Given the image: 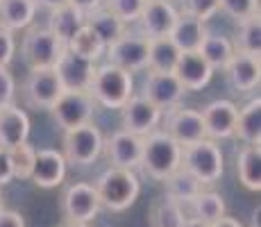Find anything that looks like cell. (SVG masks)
<instances>
[{"instance_id":"6da1fadb","label":"cell","mask_w":261,"mask_h":227,"mask_svg":"<svg viewBox=\"0 0 261 227\" xmlns=\"http://www.w3.org/2000/svg\"><path fill=\"white\" fill-rule=\"evenodd\" d=\"M139 166L148 178L164 182L182 166V145L164 130H152L143 136V153Z\"/></svg>"},{"instance_id":"7a4b0ae2","label":"cell","mask_w":261,"mask_h":227,"mask_svg":"<svg viewBox=\"0 0 261 227\" xmlns=\"http://www.w3.org/2000/svg\"><path fill=\"white\" fill-rule=\"evenodd\" d=\"M95 193H98L100 207H105L112 214L129 209L137 203L139 193H141V182L137 173L127 168H116L109 166L98 180H95Z\"/></svg>"},{"instance_id":"3957f363","label":"cell","mask_w":261,"mask_h":227,"mask_svg":"<svg viewBox=\"0 0 261 227\" xmlns=\"http://www.w3.org/2000/svg\"><path fill=\"white\" fill-rule=\"evenodd\" d=\"M89 95L93 98L95 105L105 109H120L134 95L132 73L109 62L102 66H95L91 84H89Z\"/></svg>"},{"instance_id":"277c9868","label":"cell","mask_w":261,"mask_h":227,"mask_svg":"<svg viewBox=\"0 0 261 227\" xmlns=\"http://www.w3.org/2000/svg\"><path fill=\"white\" fill-rule=\"evenodd\" d=\"M182 168L191 173L202 186L216 184L225 173V157L218 141L202 139L182 148Z\"/></svg>"},{"instance_id":"5b68a950","label":"cell","mask_w":261,"mask_h":227,"mask_svg":"<svg viewBox=\"0 0 261 227\" xmlns=\"http://www.w3.org/2000/svg\"><path fill=\"white\" fill-rule=\"evenodd\" d=\"M105 136L95 123H84L80 128L64 130L62 139V155L66 164L73 166H89L102 155Z\"/></svg>"},{"instance_id":"8992f818","label":"cell","mask_w":261,"mask_h":227,"mask_svg":"<svg viewBox=\"0 0 261 227\" xmlns=\"http://www.w3.org/2000/svg\"><path fill=\"white\" fill-rule=\"evenodd\" d=\"M66 45L48 28H28L23 37V59L30 68H55Z\"/></svg>"},{"instance_id":"52a82bcc","label":"cell","mask_w":261,"mask_h":227,"mask_svg":"<svg viewBox=\"0 0 261 227\" xmlns=\"http://www.w3.org/2000/svg\"><path fill=\"white\" fill-rule=\"evenodd\" d=\"M148 48L150 39H145L143 34L125 32L112 45H107L105 55H107V62L114 66L127 70V73H141L148 68Z\"/></svg>"},{"instance_id":"ba28073f","label":"cell","mask_w":261,"mask_h":227,"mask_svg":"<svg viewBox=\"0 0 261 227\" xmlns=\"http://www.w3.org/2000/svg\"><path fill=\"white\" fill-rule=\"evenodd\" d=\"M95 103L89 95V91H62L55 105L48 109L53 114V118L57 120V125L62 130L80 128V125L89 123L93 116Z\"/></svg>"},{"instance_id":"9c48e42d","label":"cell","mask_w":261,"mask_h":227,"mask_svg":"<svg viewBox=\"0 0 261 227\" xmlns=\"http://www.w3.org/2000/svg\"><path fill=\"white\" fill-rule=\"evenodd\" d=\"M62 91V80L55 68H30L23 84L25 103L34 109H50Z\"/></svg>"},{"instance_id":"30bf717a","label":"cell","mask_w":261,"mask_h":227,"mask_svg":"<svg viewBox=\"0 0 261 227\" xmlns=\"http://www.w3.org/2000/svg\"><path fill=\"white\" fill-rule=\"evenodd\" d=\"M164 112L152 105L143 95H132L127 103L120 107V123H123L125 132H132L137 136H145L152 130H157V125L162 123Z\"/></svg>"},{"instance_id":"8fae6325","label":"cell","mask_w":261,"mask_h":227,"mask_svg":"<svg viewBox=\"0 0 261 227\" xmlns=\"http://www.w3.org/2000/svg\"><path fill=\"white\" fill-rule=\"evenodd\" d=\"M100 211V200L95 186L87 182H75L62 193V214L66 220L77 223H91Z\"/></svg>"},{"instance_id":"7c38bea8","label":"cell","mask_w":261,"mask_h":227,"mask_svg":"<svg viewBox=\"0 0 261 227\" xmlns=\"http://www.w3.org/2000/svg\"><path fill=\"white\" fill-rule=\"evenodd\" d=\"M102 153L107 155L109 164L116 168H127L134 170L141 164V153H143V136H137L132 132L118 130L109 139H105Z\"/></svg>"},{"instance_id":"4fadbf2b","label":"cell","mask_w":261,"mask_h":227,"mask_svg":"<svg viewBox=\"0 0 261 227\" xmlns=\"http://www.w3.org/2000/svg\"><path fill=\"white\" fill-rule=\"evenodd\" d=\"M187 89L182 87V82L177 80L175 73H157L150 70L148 80L143 84V98H148L152 105H157L162 112L177 107L182 103Z\"/></svg>"},{"instance_id":"5bb4252c","label":"cell","mask_w":261,"mask_h":227,"mask_svg":"<svg viewBox=\"0 0 261 227\" xmlns=\"http://www.w3.org/2000/svg\"><path fill=\"white\" fill-rule=\"evenodd\" d=\"M177 141L179 145H191L195 141H202L207 139V132H204V120H202V114L198 109H182L177 107L168 109L166 114V130Z\"/></svg>"},{"instance_id":"9a60e30c","label":"cell","mask_w":261,"mask_h":227,"mask_svg":"<svg viewBox=\"0 0 261 227\" xmlns=\"http://www.w3.org/2000/svg\"><path fill=\"white\" fill-rule=\"evenodd\" d=\"M66 159H64L62 150L55 148H43L34 153V166L30 180L39 189H57L66 178Z\"/></svg>"},{"instance_id":"2e32d148","label":"cell","mask_w":261,"mask_h":227,"mask_svg":"<svg viewBox=\"0 0 261 227\" xmlns=\"http://www.w3.org/2000/svg\"><path fill=\"white\" fill-rule=\"evenodd\" d=\"M55 70H57L59 80H62L64 91H89V84H91L93 70H95V62L66 48L64 55L59 57Z\"/></svg>"},{"instance_id":"e0dca14e","label":"cell","mask_w":261,"mask_h":227,"mask_svg":"<svg viewBox=\"0 0 261 227\" xmlns=\"http://www.w3.org/2000/svg\"><path fill=\"white\" fill-rule=\"evenodd\" d=\"M177 14L179 12L168 0H148L137 23L141 25V34L145 39H162L170 34Z\"/></svg>"},{"instance_id":"ac0fdd59","label":"cell","mask_w":261,"mask_h":227,"mask_svg":"<svg viewBox=\"0 0 261 227\" xmlns=\"http://www.w3.org/2000/svg\"><path fill=\"white\" fill-rule=\"evenodd\" d=\"M200 114H202V120H204L207 139L220 141V139H229V136H234L239 107L232 103V100H223V98L214 100V103H209Z\"/></svg>"},{"instance_id":"d6986e66","label":"cell","mask_w":261,"mask_h":227,"mask_svg":"<svg viewBox=\"0 0 261 227\" xmlns=\"http://www.w3.org/2000/svg\"><path fill=\"white\" fill-rule=\"evenodd\" d=\"M223 70H225V78H227L229 87L234 91L248 93V91H254L259 87L261 68H259V57H254V55L234 50L232 59H229L227 66Z\"/></svg>"},{"instance_id":"ffe728a7","label":"cell","mask_w":261,"mask_h":227,"mask_svg":"<svg viewBox=\"0 0 261 227\" xmlns=\"http://www.w3.org/2000/svg\"><path fill=\"white\" fill-rule=\"evenodd\" d=\"M30 116L18 105H5L0 107V148L12 150L30 139Z\"/></svg>"},{"instance_id":"44dd1931","label":"cell","mask_w":261,"mask_h":227,"mask_svg":"<svg viewBox=\"0 0 261 227\" xmlns=\"http://www.w3.org/2000/svg\"><path fill=\"white\" fill-rule=\"evenodd\" d=\"M173 73L177 75V80L187 91H202L214 78V68L209 66L207 59L198 50L179 55L177 66H175Z\"/></svg>"},{"instance_id":"7402d4cb","label":"cell","mask_w":261,"mask_h":227,"mask_svg":"<svg viewBox=\"0 0 261 227\" xmlns=\"http://www.w3.org/2000/svg\"><path fill=\"white\" fill-rule=\"evenodd\" d=\"M168 37L182 53H193L200 48L202 39L207 37V23H202L200 18L191 16L187 12H179Z\"/></svg>"},{"instance_id":"603a6c76","label":"cell","mask_w":261,"mask_h":227,"mask_svg":"<svg viewBox=\"0 0 261 227\" xmlns=\"http://www.w3.org/2000/svg\"><path fill=\"white\" fill-rule=\"evenodd\" d=\"M34 0H0V28L9 32H21L32 28L37 18Z\"/></svg>"},{"instance_id":"cb8c5ba5","label":"cell","mask_w":261,"mask_h":227,"mask_svg":"<svg viewBox=\"0 0 261 227\" xmlns=\"http://www.w3.org/2000/svg\"><path fill=\"white\" fill-rule=\"evenodd\" d=\"M84 28V12L77 9L75 5L66 3L57 9H50V18H48V30L66 45L71 39L77 34V30Z\"/></svg>"},{"instance_id":"d4e9b609","label":"cell","mask_w":261,"mask_h":227,"mask_svg":"<svg viewBox=\"0 0 261 227\" xmlns=\"http://www.w3.org/2000/svg\"><path fill=\"white\" fill-rule=\"evenodd\" d=\"M84 25L91 28L105 45H112L116 39H120L127 32V25L120 21L116 14L109 12L107 7H98V9H93V12L84 14Z\"/></svg>"},{"instance_id":"484cf974","label":"cell","mask_w":261,"mask_h":227,"mask_svg":"<svg viewBox=\"0 0 261 227\" xmlns=\"http://www.w3.org/2000/svg\"><path fill=\"white\" fill-rule=\"evenodd\" d=\"M234 136H239L245 145L261 143V98H252L243 109H239Z\"/></svg>"},{"instance_id":"4316f807","label":"cell","mask_w":261,"mask_h":227,"mask_svg":"<svg viewBox=\"0 0 261 227\" xmlns=\"http://www.w3.org/2000/svg\"><path fill=\"white\" fill-rule=\"evenodd\" d=\"M179 55H182V50L170 41V37L150 39L148 70H157V73H173L175 66H177Z\"/></svg>"},{"instance_id":"83f0119b","label":"cell","mask_w":261,"mask_h":227,"mask_svg":"<svg viewBox=\"0 0 261 227\" xmlns=\"http://www.w3.org/2000/svg\"><path fill=\"white\" fill-rule=\"evenodd\" d=\"M237 175L239 182L248 191L261 189V150L259 145H243L237 157Z\"/></svg>"},{"instance_id":"f1b7e54d","label":"cell","mask_w":261,"mask_h":227,"mask_svg":"<svg viewBox=\"0 0 261 227\" xmlns=\"http://www.w3.org/2000/svg\"><path fill=\"white\" fill-rule=\"evenodd\" d=\"M164 184V189H166V195L170 200H175V203H179V205H189L191 200L195 198V195L202 191V184H200L198 180L193 178L191 173H187V170L179 166L177 170H175L173 175H168L166 180L162 182Z\"/></svg>"},{"instance_id":"f546056e","label":"cell","mask_w":261,"mask_h":227,"mask_svg":"<svg viewBox=\"0 0 261 227\" xmlns=\"http://www.w3.org/2000/svg\"><path fill=\"white\" fill-rule=\"evenodd\" d=\"M189 209H191V214H187V216H193V218L202 220L204 225H212L225 216V200H223V195L216 193V191L202 189L189 203Z\"/></svg>"},{"instance_id":"4dcf8cb0","label":"cell","mask_w":261,"mask_h":227,"mask_svg":"<svg viewBox=\"0 0 261 227\" xmlns=\"http://www.w3.org/2000/svg\"><path fill=\"white\" fill-rule=\"evenodd\" d=\"M184 218H187V211L179 203L170 200L168 195L154 200L152 207H150V227H182Z\"/></svg>"},{"instance_id":"1f68e13d","label":"cell","mask_w":261,"mask_h":227,"mask_svg":"<svg viewBox=\"0 0 261 227\" xmlns=\"http://www.w3.org/2000/svg\"><path fill=\"white\" fill-rule=\"evenodd\" d=\"M234 43L229 41L227 37H218V34H209L202 39V43H200L198 53L202 55L204 59H207V64L212 66L214 70L216 68H225L227 66V62L232 59L234 55Z\"/></svg>"},{"instance_id":"d6a6232c","label":"cell","mask_w":261,"mask_h":227,"mask_svg":"<svg viewBox=\"0 0 261 227\" xmlns=\"http://www.w3.org/2000/svg\"><path fill=\"white\" fill-rule=\"evenodd\" d=\"M66 48L98 64V59L105 55V50H107V45H105L102 41H100V37L93 32L91 28H87V25H84V28H80V30H77V34H75V37L71 39V41L66 43Z\"/></svg>"},{"instance_id":"836d02e7","label":"cell","mask_w":261,"mask_h":227,"mask_svg":"<svg viewBox=\"0 0 261 227\" xmlns=\"http://www.w3.org/2000/svg\"><path fill=\"white\" fill-rule=\"evenodd\" d=\"M234 48L241 50V53L254 55V57L261 55V21H259V14H254V16L241 21L239 39H237V45H234Z\"/></svg>"},{"instance_id":"e575fe53","label":"cell","mask_w":261,"mask_h":227,"mask_svg":"<svg viewBox=\"0 0 261 227\" xmlns=\"http://www.w3.org/2000/svg\"><path fill=\"white\" fill-rule=\"evenodd\" d=\"M34 153H37V150L30 143H21L9 150L14 180H30V173H32V166H34Z\"/></svg>"},{"instance_id":"d590c367","label":"cell","mask_w":261,"mask_h":227,"mask_svg":"<svg viewBox=\"0 0 261 227\" xmlns=\"http://www.w3.org/2000/svg\"><path fill=\"white\" fill-rule=\"evenodd\" d=\"M145 3H148V0H105L102 7H107L109 12L116 14L125 25H129V23L139 21Z\"/></svg>"},{"instance_id":"8d00e7d4","label":"cell","mask_w":261,"mask_h":227,"mask_svg":"<svg viewBox=\"0 0 261 227\" xmlns=\"http://www.w3.org/2000/svg\"><path fill=\"white\" fill-rule=\"evenodd\" d=\"M220 12H225L227 16L241 23L259 14V0H220Z\"/></svg>"},{"instance_id":"74e56055","label":"cell","mask_w":261,"mask_h":227,"mask_svg":"<svg viewBox=\"0 0 261 227\" xmlns=\"http://www.w3.org/2000/svg\"><path fill=\"white\" fill-rule=\"evenodd\" d=\"M182 12L207 23L220 12V0H182Z\"/></svg>"},{"instance_id":"f35d334b","label":"cell","mask_w":261,"mask_h":227,"mask_svg":"<svg viewBox=\"0 0 261 227\" xmlns=\"http://www.w3.org/2000/svg\"><path fill=\"white\" fill-rule=\"evenodd\" d=\"M14 55H16V37L14 32L0 28V68H9Z\"/></svg>"},{"instance_id":"ab89813d","label":"cell","mask_w":261,"mask_h":227,"mask_svg":"<svg viewBox=\"0 0 261 227\" xmlns=\"http://www.w3.org/2000/svg\"><path fill=\"white\" fill-rule=\"evenodd\" d=\"M16 98V80L9 68H0V107L12 105Z\"/></svg>"},{"instance_id":"60d3db41","label":"cell","mask_w":261,"mask_h":227,"mask_svg":"<svg viewBox=\"0 0 261 227\" xmlns=\"http://www.w3.org/2000/svg\"><path fill=\"white\" fill-rule=\"evenodd\" d=\"M14 180L12 159H9V150L0 148V186H7Z\"/></svg>"},{"instance_id":"b9f144b4","label":"cell","mask_w":261,"mask_h":227,"mask_svg":"<svg viewBox=\"0 0 261 227\" xmlns=\"http://www.w3.org/2000/svg\"><path fill=\"white\" fill-rule=\"evenodd\" d=\"M0 227H25V220L18 211L3 209L0 211Z\"/></svg>"},{"instance_id":"7bdbcfd3","label":"cell","mask_w":261,"mask_h":227,"mask_svg":"<svg viewBox=\"0 0 261 227\" xmlns=\"http://www.w3.org/2000/svg\"><path fill=\"white\" fill-rule=\"evenodd\" d=\"M71 5H75L77 9H82L84 14H89V12H93V9H98V7H102V3L105 0H68Z\"/></svg>"},{"instance_id":"ee69618b","label":"cell","mask_w":261,"mask_h":227,"mask_svg":"<svg viewBox=\"0 0 261 227\" xmlns=\"http://www.w3.org/2000/svg\"><path fill=\"white\" fill-rule=\"evenodd\" d=\"M209 227H245L241 223L239 218H232V216H223V218H218L216 223H212Z\"/></svg>"},{"instance_id":"f6af8a7d","label":"cell","mask_w":261,"mask_h":227,"mask_svg":"<svg viewBox=\"0 0 261 227\" xmlns=\"http://www.w3.org/2000/svg\"><path fill=\"white\" fill-rule=\"evenodd\" d=\"M68 0H34V5L37 7H46L48 12L50 9H57V7H62V5H66Z\"/></svg>"},{"instance_id":"bcb514c9","label":"cell","mask_w":261,"mask_h":227,"mask_svg":"<svg viewBox=\"0 0 261 227\" xmlns=\"http://www.w3.org/2000/svg\"><path fill=\"white\" fill-rule=\"evenodd\" d=\"M182 227H209V225H204L202 220L193 218V216H187V218H184V225H182Z\"/></svg>"},{"instance_id":"7dc6e473","label":"cell","mask_w":261,"mask_h":227,"mask_svg":"<svg viewBox=\"0 0 261 227\" xmlns=\"http://www.w3.org/2000/svg\"><path fill=\"white\" fill-rule=\"evenodd\" d=\"M59 227H89V223H77V220H66V223H62Z\"/></svg>"},{"instance_id":"c3c4849f","label":"cell","mask_w":261,"mask_h":227,"mask_svg":"<svg viewBox=\"0 0 261 227\" xmlns=\"http://www.w3.org/2000/svg\"><path fill=\"white\" fill-rule=\"evenodd\" d=\"M5 209V207H3V193H0V211H3Z\"/></svg>"},{"instance_id":"681fc988","label":"cell","mask_w":261,"mask_h":227,"mask_svg":"<svg viewBox=\"0 0 261 227\" xmlns=\"http://www.w3.org/2000/svg\"><path fill=\"white\" fill-rule=\"evenodd\" d=\"M168 3H170V0H168Z\"/></svg>"}]
</instances>
